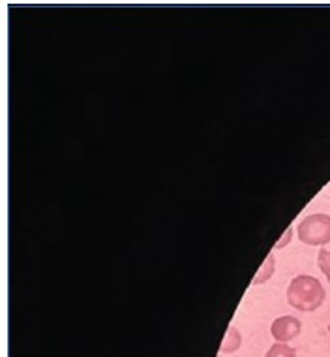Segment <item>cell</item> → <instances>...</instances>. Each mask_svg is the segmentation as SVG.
Wrapping results in <instances>:
<instances>
[{
	"mask_svg": "<svg viewBox=\"0 0 330 357\" xmlns=\"http://www.w3.org/2000/svg\"><path fill=\"white\" fill-rule=\"evenodd\" d=\"M327 291L323 284L310 275H299L291 280L288 288L289 305L300 312H313L324 303Z\"/></svg>",
	"mask_w": 330,
	"mask_h": 357,
	"instance_id": "1",
	"label": "cell"
},
{
	"mask_svg": "<svg viewBox=\"0 0 330 357\" xmlns=\"http://www.w3.org/2000/svg\"><path fill=\"white\" fill-rule=\"evenodd\" d=\"M291 234H293V226H291V228H288V231H285V235L281 237V241H278V243H276V248L285 247L289 241H291Z\"/></svg>",
	"mask_w": 330,
	"mask_h": 357,
	"instance_id": "8",
	"label": "cell"
},
{
	"mask_svg": "<svg viewBox=\"0 0 330 357\" xmlns=\"http://www.w3.org/2000/svg\"><path fill=\"white\" fill-rule=\"evenodd\" d=\"M299 239L312 247H323L330 243V216L324 213L306 216L299 224Z\"/></svg>",
	"mask_w": 330,
	"mask_h": 357,
	"instance_id": "2",
	"label": "cell"
},
{
	"mask_svg": "<svg viewBox=\"0 0 330 357\" xmlns=\"http://www.w3.org/2000/svg\"><path fill=\"white\" fill-rule=\"evenodd\" d=\"M274 261H276L274 254H269V256H267V259L263 261V265H261L259 273H257L256 277H253V284H261L272 277V273H274Z\"/></svg>",
	"mask_w": 330,
	"mask_h": 357,
	"instance_id": "5",
	"label": "cell"
},
{
	"mask_svg": "<svg viewBox=\"0 0 330 357\" xmlns=\"http://www.w3.org/2000/svg\"><path fill=\"white\" fill-rule=\"evenodd\" d=\"M317 264H319V269L323 271V275L330 282V250H327V248H321V250H319Z\"/></svg>",
	"mask_w": 330,
	"mask_h": 357,
	"instance_id": "7",
	"label": "cell"
},
{
	"mask_svg": "<svg viewBox=\"0 0 330 357\" xmlns=\"http://www.w3.org/2000/svg\"><path fill=\"white\" fill-rule=\"evenodd\" d=\"M300 331H302V324L294 316H280L272 321L270 327V333L278 342H289L294 337H299Z\"/></svg>",
	"mask_w": 330,
	"mask_h": 357,
	"instance_id": "3",
	"label": "cell"
},
{
	"mask_svg": "<svg viewBox=\"0 0 330 357\" xmlns=\"http://www.w3.org/2000/svg\"><path fill=\"white\" fill-rule=\"evenodd\" d=\"M265 357H297V350L293 346L285 344V342H274Z\"/></svg>",
	"mask_w": 330,
	"mask_h": 357,
	"instance_id": "6",
	"label": "cell"
},
{
	"mask_svg": "<svg viewBox=\"0 0 330 357\" xmlns=\"http://www.w3.org/2000/svg\"><path fill=\"white\" fill-rule=\"evenodd\" d=\"M240 344H242V337H240L239 329L231 326L227 329V335L226 339H223V342H221L220 351L221 354H233V351L239 350Z\"/></svg>",
	"mask_w": 330,
	"mask_h": 357,
	"instance_id": "4",
	"label": "cell"
},
{
	"mask_svg": "<svg viewBox=\"0 0 330 357\" xmlns=\"http://www.w3.org/2000/svg\"><path fill=\"white\" fill-rule=\"evenodd\" d=\"M329 333H330V326H329Z\"/></svg>",
	"mask_w": 330,
	"mask_h": 357,
	"instance_id": "9",
	"label": "cell"
}]
</instances>
